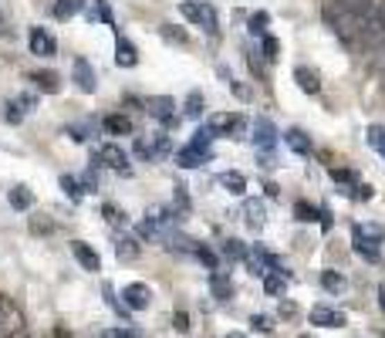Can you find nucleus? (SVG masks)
<instances>
[{
  "mask_svg": "<svg viewBox=\"0 0 385 338\" xmlns=\"http://www.w3.org/2000/svg\"><path fill=\"white\" fill-rule=\"evenodd\" d=\"M250 139H254V146H257V162L274 166V146H277V129H274V122H271V119H264V115L254 119Z\"/></svg>",
  "mask_w": 385,
  "mask_h": 338,
  "instance_id": "f257e3e1",
  "label": "nucleus"
},
{
  "mask_svg": "<svg viewBox=\"0 0 385 338\" xmlns=\"http://www.w3.org/2000/svg\"><path fill=\"white\" fill-rule=\"evenodd\" d=\"M24 332V314L10 298H0V335L3 338H17Z\"/></svg>",
  "mask_w": 385,
  "mask_h": 338,
  "instance_id": "f03ea898",
  "label": "nucleus"
},
{
  "mask_svg": "<svg viewBox=\"0 0 385 338\" xmlns=\"http://www.w3.org/2000/svg\"><path fill=\"white\" fill-rule=\"evenodd\" d=\"M352 247H355V254H359V257L372 260V264L382 257V247H379V240H375V237H368V230H365L361 223H355V227H352Z\"/></svg>",
  "mask_w": 385,
  "mask_h": 338,
  "instance_id": "7ed1b4c3",
  "label": "nucleus"
},
{
  "mask_svg": "<svg viewBox=\"0 0 385 338\" xmlns=\"http://www.w3.org/2000/svg\"><path fill=\"white\" fill-rule=\"evenodd\" d=\"M146 112L153 115L155 122H162L166 129L176 126V102H173L169 95H153V99L146 102Z\"/></svg>",
  "mask_w": 385,
  "mask_h": 338,
  "instance_id": "20e7f679",
  "label": "nucleus"
},
{
  "mask_svg": "<svg viewBox=\"0 0 385 338\" xmlns=\"http://www.w3.org/2000/svg\"><path fill=\"white\" fill-rule=\"evenodd\" d=\"M27 48H31V54H37V58H54V54H58V41H54L51 31H44V27H31V34H27Z\"/></svg>",
  "mask_w": 385,
  "mask_h": 338,
  "instance_id": "39448f33",
  "label": "nucleus"
},
{
  "mask_svg": "<svg viewBox=\"0 0 385 338\" xmlns=\"http://www.w3.org/2000/svg\"><path fill=\"white\" fill-rule=\"evenodd\" d=\"M71 75H75V85L85 95H95V92H99V75H95V68L88 65V58H75V61H71Z\"/></svg>",
  "mask_w": 385,
  "mask_h": 338,
  "instance_id": "423d86ee",
  "label": "nucleus"
},
{
  "mask_svg": "<svg viewBox=\"0 0 385 338\" xmlns=\"http://www.w3.org/2000/svg\"><path fill=\"white\" fill-rule=\"evenodd\" d=\"M122 298H126V308H132V312H146V308L153 305V287L142 285V281H132V285H126Z\"/></svg>",
  "mask_w": 385,
  "mask_h": 338,
  "instance_id": "0eeeda50",
  "label": "nucleus"
},
{
  "mask_svg": "<svg viewBox=\"0 0 385 338\" xmlns=\"http://www.w3.org/2000/svg\"><path fill=\"white\" fill-rule=\"evenodd\" d=\"M311 325H321V328H341V325H348V314L338 312V308H328V305H314V308H311Z\"/></svg>",
  "mask_w": 385,
  "mask_h": 338,
  "instance_id": "6e6552de",
  "label": "nucleus"
},
{
  "mask_svg": "<svg viewBox=\"0 0 385 338\" xmlns=\"http://www.w3.org/2000/svg\"><path fill=\"white\" fill-rule=\"evenodd\" d=\"M135 153L142 159H162L169 153V139L166 135H142V139H135Z\"/></svg>",
  "mask_w": 385,
  "mask_h": 338,
  "instance_id": "1a4fd4ad",
  "label": "nucleus"
},
{
  "mask_svg": "<svg viewBox=\"0 0 385 338\" xmlns=\"http://www.w3.org/2000/svg\"><path fill=\"white\" fill-rule=\"evenodd\" d=\"M71 254H75V260L85 267V271H92V274H99V271H102V257H99V251H95L92 244H85V240H71Z\"/></svg>",
  "mask_w": 385,
  "mask_h": 338,
  "instance_id": "9d476101",
  "label": "nucleus"
},
{
  "mask_svg": "<svg viewBox=\"0 0 385 338\" xmlns=\"http://www.w3.org/2000/svg\"><path fill=\"white\" fill-rule=\"evenodd\" d=\"M240 213H243V223H247V227H250L254 234H260V227L267 223V207H264V203H260L257 196H247Z\"/></svg>",
  "mask_w": 385,
  "mask_h": 338,
  "instance_id": "9b49d317",
  "label": "nucleus"
},
{
  "mask_svg": "<svg viewBox=\"0 0 385 338\" xmlns=\"http://www.w3.org/2000/svg\"><path fill=\"white\" fill-rule=\"evenodd\" d=\"M99 162H105L108 169H115V173H128V156L122 146H115V142H108V146H102L99 149Z\"/></svg>",
  "mask_w": 385,
  "mask_h": 338,
  "instance_id": "f8f14e48",
  "label": "nucleus"
},
{
  "mask_svg": "<svg viewBox=\"0 0 385 338\" xmlns=\"http://www.w3.org/2000/svg\"><path fill=\"white\" fill-rule=\"evenodd\" d=\"M115 65L119 68H135L139 65V51H135V44L122 37V34H115Z\"/></svg>",
  "mask_w": 385,
  "mask_h": 338,
  "instance_id": "ddd939ff",
  "label": "nucleus"
},
{
  "mask_svg": "<svg viewBox=\"0 0 385 338\" xmlns=\"http://www.w3.org/2000/svg\"><path fill=\"white\" fill-rule=\"evenodd\" d=\"M284 142H287V149H291L294 156H311V153H314V146H311L305 129H287L284 132Z\"/></svg>",
  "mask_w": 385,
  "mask_h": 338,
  "instance_id": "4468645a",
  "label": "nucleus"
},
{
  "mask_svg": "<svg viewBox=\"0 0 385 338\" xmlns=\"http://www.w3.org/2000/svg\"><path fill=\"white\" fill-rule=\"evenodd\" d=\"M294 81H298V88H301L305 95H318V92H321V78H318V71L308 68V65H298V68H294Z\"/></svg>",
  "mask_w": 385,
  "mask_h": 338,
  "instance_id": "2eb2a0df",
  "label": "nucleus"
},
{
  "mask_svg": "<svg viewBox=\"0 0 385 338\" xmlns=\"http://www.w3.org/2000/svg\"><path fill=\"white\" fill-rule=\"evenodd\" d=\"M209 291L216 301H230L233 298V281L227 271H209Z\"/></svg>",
  "mask_w": 385,
  "mask_h": 338,
  "instance_id": "dca6fc26",
  "label": "nucleus"
},
{
  "mask_svg": "<svg viewBox=\"0 0 385 338\" xmlns=\"http://www.w3.org/2000/svg\"><path fill=\"white\" fill-rule=\"evenodd\" d=\"M27 78L34 81V88L44 92V95H58V92H61V78H58L54 71H31Z\"/></svg>",
  "mask_w": 385,
  "mask_h": 338,
  "instance_id": "f3484780",
  "label": "nucleus"
},
{
  "mask_svg": "<svg viewBox=\"0 0 385 338\" xmlns=\"http://www.w3.org/2000/svg\"><path fill=\"white\" fill-rule=\"evenodd\" d=\"M216 180H220V186H223L227 193H233V196H243V193H247V176H243V173H237V169L220 173Z\"/></svg>",
  "mask_w": 385,
  "mask_h": 338,
  "instance_id": "a211bd4d",
  "label": "nucleus"
},
{
  "mask_svg": "<svg viewBox=\"0 0 385 338\" xmlns=\"http://www.w3.org/2000/svg\"><path fill=\"white\" fill-rule=\"evenodd\" d=\"M7 200H10V207L14 210H31L34 207V189L24 186V183H17V186L7 193Z\"/></svg>",
  "mask_w": 385,
  "mask_h": 338,
  "instance_id": "6ab92c4d",
  "label": "nucleus"
},
{
  "mask_svg": "<svg viewBox=\"0 0 385 338\" xmlns=\"http://www.w3.org/2000/svg\"><path fill=\"white\" fill-rule=\"evenodd\" d=\"M206 159H209V153H200V149H193V146H182L180 153H176V166H180V169H196Z\"/></svg>",
  "mask_w": 385,
  "mask_h": 338,
  "instance_id": "aec40b11",
  "label": "nucleus"
},
{
  "mask_svg": "<svg viewBox=\"0 0 385 338\" xmlns=\"http://www.w3.org/2000/svg\"><path fill=\"white\" fill-rule=\"evenodd\" d=\"M85 3L88 0H54V17L58 21H71V17H78L85 10Z\"/></svg>",
  "mask_w": 385,
  "mask_h": 338,
  "instance_id": "412c9836",
  "label": "nucleus"
},
{
  "mask_svg": "<svg viewBox=\"0 0 385 338\" xmlns=\"http://www.w3.org/2000/svg\"><path fill=\"white\" fill-rule=\"evenodd\" d=\"M102 126L108 135H132V119H128V115H119V112H115V115H105Z\"/></svg>",
  "mask_w": 385,
  "mask_h": 338,
  "instance_id": "4be33fe9",
  "label": "nucleus"
},
{
  "mask_svg": "<svg viewBox=\"0 0 385 338\" xmlns=\"http://www.w3.org/2000/svg\"><path fill=\"white\" fill-rule=\"evenodd\" d=\"M287 281H291V274H281V271H267L264 274V291L271 294V298H277L287 291Z\"/></svg>",
  "mask_w": 385,
  "mask_h": 338,
  "instance_id": "5701e85b",
  "label": "nucleus"
},
{
  "mask_svg": "<svg viewBox=\"0 0 385 338\" xmlns=\"http://www.w3.org/2000/svg\"><path fill=\"white\" fill-rule=\"evenodd\" d=\"M206 7H209V3H200V0H182V3H180V14L186 17V21H193V24L203 27Z\"/></svg>",
  "mask_w": 385,
  "mask_h": 338,
  "instance_id": "b1692460",
  "label": "nucleus"
},
{
  "mask_svg": "<svg viewBox=\"0 0 385 338\" xmlns=\"http://www.w3.org/2000/svg\"><path fill=\"white\" fill-rule=\"evenodd\" d=\"M27 227H31V234H34V237H51L54 230H58V223H54L48 213H34Z\"/></svg>",
  "mask_w": 385,
  "mask_h": 338,
  "instance_id": "393cba45",
  "label": "nucleus"
},
{
  "mask_svg": "<svg viewBox=\"0 0 385 338\" xmlns=\"http://www.w3.org/2000/svg\"><path fill=\"white\" fill-rule=\"evenodd\" d=\"M321 287H325L328 294H341V291L348 287V281H345L341 271H332V267H328V271H321Z\"/></svg>",
  "mask_w": 385,
  "mask_h": 338,
  "instance_id": "a878e982",
  "label": "nucleus"
},
{
  "mask_svg": "<svg viewBox=\"0 0 385 338\" xmlns=\"http://www.w3.org/2000/svg\"><path fill=\"white\" fill-rule=\"evenodd\" d=\"M206 126H209L213 135H227L233 126V112H213V115L206 119Z\"/></svg>",
  "mask_w": 385,
  "mask_h": 338,
  "instance_id": "bb28decb",
  "label": "nucleus"
},
{
  "mask_svg": "<svg viewBox=\"0 0 385 338\" xmlns=\"http://www.w3.org/2000/svg\"><path fill=\"white\" fill-rule=\"evenodd\" d=\"M115 257L135 260L139 257V240H135V237H119V240H115Z\"/></svg>",
  "mask_w": 385,
  "mask_h": 338,
  "instance_id": "cd10ccee",
  "label": "nucleus"
},
{
  "mask_svg": "<svg viewBox=\"0 0 385 338\" xmlns=\"http://www.w3.org/2000/svg\"><path fill=\"white\" fill-rule=\"evenodd\" d=\"M223 254L230 260H247L250 257V247H247L243 240H237V237H227V240H223Z\"/></svg>",
  "mask_w": 385,
  "mask_h": 338,
  "instance_id": "c85d7f7f",
  "label": "nucleus"
},
{
  "mask_svg": "<svg viewBox=\"0 0 385 338\" xmlns=\"http://www.w3.org/2000/svg\"><path fill=\"white\" fill-rule=\"evenodd\" d=\"M267 24H271V14H267V10H254V14L247 17V31H250L254 37H264V34H267Z\"/></svg>",
  "mask_w": 385,
  "mask_h": 338,
  "instance_id": "c756f323",
  "label": "nucleus"
},
{
  "mask_svg": "<svg viewBox=\"0 0 385 338\" xmlns=\"http://www.w3.org/2000/svg\"><path fill=\"white\" fill-rule=\"evenodd\" d=\"M58 183H61V189H65V196H68L71 203H78V200L85 196V186H81V180H78V176H68V173H65Z\"/></svg>",
  "mask_w": 385,
  "mask_h": 338,
  "instance_id": "7c9ffc66",
  "label": "nucleus"
},
{
  "mask_svg": "<svg viewBox=\"0 0 385 338\" xmlns=\"http://www.w3.org/2000/svg\"><path fill=\"white\" fill-rule=\"evenodd\" d=\"M159 34H162V41H169V44H189V34L176 24H159Z\"/></svg>",
  "mask_w": 385,
  "mask_h": 338,
  "instance_id": "2f4dec72",
  "label": "nucleus"
},
{
  "mask_svg": "<svg viewBox=\"0 0 385 338\" xmlns=\"http://www.w3.org/2000/svg\"><path fill=\"white\" fill-rule=\"evenodd\" d=\"M88 21H102V24H115V17H112V7H108V0H95L92 3V10H88Z\"/></svg>",
  "mask_w": 385,
  "mask_h": 338,
  "instance_id": "473e14b6",
  "label": "nucleus"
},
{
  "mask_svg": "<svg viewBox=\"0 0 385 338\" xmlns=\"http://www.w3.org/2000/svg\"><path fill=\"white\" fill-rule=\"evenodd\" d=\"M213 132H209V126H200V129L193 132V139H189V146L193 149H200V153H209V146H213Z\"/></svg>",
  "mask_w": 385,
  "mask_h": 338,
  "instance_id": "72a5a7b5",
  "label": "nucleus"
},
{
  "mask_svg": "<svg viewBox=\"0 0 385 338\" xmlns=\"http://www.w3.org/2000/svg\"><path fill=\"white\" fill-rule=\"evenodd\" d=\"M294 217H298L301 223H314V220L321 217V210L314 207V203H308V200H298V203H294Z\"/></svg>",
  "mask_w": 385,
  "mask_h": 338,
  "instance_id": "f704fd0d",
  "label": "nucleus"
},
{
  "mask_svg": "<svg viewBox=\"0 0 385 338\" xmlns=\"http://www.w3.org/2000/svg\"><path fill=\"white\" fill-rule=\"evenodd\" d=\"M193 254L206 264V271H220V257H216V251H209L206 244H193Z\"/></svg>",
  "mask_w": 385,
  "mask_h": 338,
  "instance_id": "c9c22d12",
  "label": "nucleus"
},
{
  "mask_svg": "<svg viewBox=\"0 0 385 338\" xmlns=\"http://www.w3.org/2000/svg\"><path fill=\"white\" fill-rule=\"evenodd\" d=\"M102 217L112 223V227H128V217L115 203H102Z\"/></svg>",
  "mask_w": 385,
  "mask_h": 338,
  "instance_id": "e433bc0d",
  "label": "nucleus"
},
{
  "mask_svg": "<svg viewBox=\"0 0 385 338\" xmlns=\"http://www.w3.org/2000/svg\"><path fill=\"white\" fill-rule=\"evenodd\" d=\"M365 142H368L372 149H379V153H382V146H385V126L372 122V126L365 129Z\"/></svg>",
  "mask_w": 385,
  "mask_h": 338,
  "instance_id": "4c0bfd02",
  "label": "nucleus"
},
{
  "mask_svg": "<svg viewBox=\"0 0 385 338\" xmlns=\"http://www.w3.org/2000/svg\"><path fill=\"white\" fill-rule=\"evenodd\" d=\"M260 51H264L267 61H277V54H281V41H277L274 34H264V37H260Z\"/></svg>",
  "mask_w": 385,
  "mask_h": 338,
  "instance_id": "58836bf2",
  "label": "nucleus"
},
{
  "mask_svg": "<svg viewBox=\"0 0 385 338\" xmlns=\"http://www.w3.org/2000/svg\"><path fill=\"white\" fill-rule=\"evenodd\" d=\"M186 115H189V119H200V115H203V92H189V95H186Z\"/></svg>",
  "mask_w": 385,
  "mask_h": 338,
  "instance_id": "ea45409f",
  "label": "nucleus"
},
{
  "mask_svg": "<svg viewBox=\"0 0 385 338\" xmlns=\"http://www.w3.org/2000/svg\"><path fill=\"white\" fill-rule=\"evenodd\" d=\"M332 180L338 183V186H359L355 173H352V169H345V166H332Z\"/></svg>",
  "mask_w": 385,
  "mask_h": 338,
  "instance_id": "a19ab883",
  "label": "nucleus"
},
{
  "mask_svg": "<svg viewBox=\"0 0 385 338\" xmlns=\"http://www.w3.org/2000/svg\"><path fill=\"white\" fill-rule=\"evenodd\" d=\"M368 65H372V71H375L385 85V44H379V48L372 51V61H368Z\"/></svg>",
  "mask_w": 385,
  "mask_h": 338,
  "instance_id": "79ce46f5",
  "label": "nucleus"
},
{
  "mask_svg": "<svg viewBox=\"0 0 385 338\" xmlns=\"http://www.w3.org/2000/svg\"><path fill=\"white\" fill-rule=\"evenodd\" d=\"M250 328L260 332V335H271V332H274V321H271L267 314H250Z\"/></svg>",
  "mask_w": 385,
  "mask_h": 338,
  "instance_id": "37998d69",
  "label": "nucleus"
},
{
  "mask_svg": "<svg viewBox=\"0 0 385 338\" xmlns=\"http://www.w3.org/2000/svg\"><path fill=\"white\" fill-rule=\"evenodd\" d=\"M227 88H230V92L237 95V99H240V102H250V99H254V92H250V88H247L243 81H237V78L227 81Z\"/></svg>",
  "mask_w": 385,
  "mask_h": 338,
  "instance_id": "c03bdc74",
  "label": "nucleus"
},
{
  "mask_svg": "<svg viewBox=\"0 0 385 338\" xmlns=\"http://www.w3.org/2000/svg\"><path fill=\"white\" fill-rule=\"evenodd\" d=\"M21 119H24V112L17 108V102H7V105H3V122H10V126H21Z\"/></svg>",
  "mask_w": 385,
  "mask_h": 338,
  "instance_id": "a18cd8bd",
  "label": "nucleus"
},
{
  "mask_svg": "<svg viewBox=\"0 0 385 338\" xmlns=\"http://www.w3.org/2000/svg\"><path fill=\"white\" fill-rule=\"evenodd\" d=\"M227 139H247V119L243 115H233V126L227 132Z\"/></svg>",
  "mask_w": 385,
  "mask_h": 338,
  "instance_id": "49530a36",
  "label": "nucleus"
},
{
  "mask_svg": "<svg viewBox=\"0 0 385 338\" xmlns=\"http://www.w3.org/2000/svg\"><path fill=\"white\" fill-rule=\"evenodd\" d=\"M243 54H247V65H250V71H254V75H257L260 81H267V71L260 68V61H257V51H250V48H247Z\"/></svg>",
  "mask_w": 385,
  "mask_h": 338,
  "instance_id": "de8ad7c7",
  "label": "nucleus"
},
{
  "mask_svg": "<svg viewBox=\"0 0 385 338\" xmlns=\"http://www.w3.org/2000/svg\"><path fill=\"white\" fill-rule=\"evenodd\" d=\"M102 338H139L135 328H105Z\"/></svg>",
  "mask_w": 385,
  "mask_h": 338,
  "instance_id": "09e8293b",
  "label": "nucleus"
},
{
  "mask_svg": "<svg viewBox=\"0 0 385 338\" xmlns=\"http://www.w3.org/2000/svg\"><path fill=\"white\" fill-rule=\"evenodd\" d=\"M352 196H355V200H359V203H365V200H372V196H375V189H372V183H359V186H355V193H352Z\"/></svg>",
  "mask_w": 385,
  "mask_h": 338,
  "instance_id": "8fccbe9b",
  "label": "nucleus"
},
{
  "mask_svg": "<svg viewBox=\"0 0 385 338\" xmlns=\"http://www.w3.org/2000/svg\"><path fill=\"white\" fill-rule=\"evenodd\" d=\"M173 328H176V332H189V314H186V312L173 314Z\"/></svg>",
  "mask_w": 385,
  "mask_h": 338,
  "instance_id": "3c124183",
  "label": "nucleus"
},
{
  "mask_svg": "<svg viewBox=\"0 0 385 338\" xmlns=\"http://www.w3.org/2000/svg\"><path fill=\"white\" fill-rule=\"evenodd\" d=\"M176 207L189 210V193H186V186H182V183H176Z\"/></svg>",
  "mask_w": 385,
  "mask_h": 338,
  "instance_id": "603ef678",
  "label": "nucleus"
},
{
  "mask_svg": "<svg viewBox=\"0 0 385 338\" xmlns=\"http://www.w3.org/2000/svg\"><path fill=\"white\" fill-rule=\"evenodd\" d=\"M277 314H281V318H294V314H298V305H294V301H281V305H277Z\"/></svg>",
  "mask_w": 385,
  "mask_h": 338,
  "instance_id": "864d4df0",
  "label": "nucleus"
},
{
  "mask_svg": "<svg viewBox=\"0 0 385 338\" xmlns=\"http://www.w3.org/2000/svg\"><path fill=\"white\" fill-rule=\"evenodd\" d=\"M318 220H321V230H332V213H328V210H321Z\"/></svg>",
  "mask_w": 385,
  "mask_h": 338,
  "instance_id": "5fc2aeb1",
  "label": "nucleus"
},
{
  "mask_svg": "<svg viewBox=\"0 0 385 338\" xmlns=\"http://www.w3.org/2000/svg\"><path fill=\"white\" fill-rule=\"evenodd\" d=\"M68 132V139H75V142H85V132L81 129H65Z\"/></svg>",
  "mask_w": 385,
  "mask_h": 338,
  "instance_id": "6e6d98bb",
  "label": "nucleus"
},
{
  "mask_svg": "<svg viewBox=\"0 0 385 338\" xmlns=\"http://www.w3.org/2000/svg\"><path fill=\"white\" fill-rule=\"evenodd\" d=\"M264 189H267V196H281V189H277V183H267Z\"/></svg>",
  "mask_w": 385,
  "mask_h": 338,
  "instance_id": "4d7b16f0",
  "label": "nucleus"
},
{
  "mask_svg": "<svg viewBox=\"0 0 385 338\" xmlns=\"http://www.w3.org/2000/svg\"><path fill=\"white\" fill-rule=\"evenodd\" d=\"M54 338H71V332H68L65 325H58V328H54Z\"/></svg>",
  "mask_w": 385,
  "mask_h": 338,
  "instance_id": "13d9d810",
  "label": "nucleus"
},
{
  "mask_svg": "<svg viewBox=\"0 0 385 338\" xmlns=\"http://www.w3.org/2000/svg\"><path fill=\"white\" fill-rule=\"evenodd\" d=\"M379 305H382V312H385V285H379Z\"/></svg>",
  "mask_w": 385,
  "mask_h": 338,
  "instance_id": "bf43d9fd",
  "label": "nucleus"
},
{
  "mask_svg": "<svg viewBox=\"0 0 385 338\" xmlns=\"http://www.w3.org/2000/svg\"><path fill=\"white\" fill-rule=\"evenodd\" d=\"M227 338H243V335H240V332H230V335H227Z\"/></svg>",
  "mask_w": 385,
  "mask_h": 338,
  "instance_id": "052dcab7",
  "label": "nucleus"
},
{
  "mask_svg": "<svg viewBox=\"0 0 385 338\" xmlns=\"http://www.w3.org/2000/svg\"><path fill=\"white\" fill-rule=\"evenodd\" d=\"M382 159H385V146H382Z\"/></svg>",
  "mask_w": 385,
  "mask_h": 338,
  "instance_id": "680f3d73",
  "label": "nucleus"
},
{
  "mask_svg": "<svg viewBox=\"0 0 385 338\" xmlns=\"http://www.w3.org/2000/svg\"><path fill=\"white\" fill-rule=\"evenodd\" d=\"M301 338H311V335H301Z\"/></svg>",
  "mask_w": 385,
  "mask_h": 338,
  "instance_id": "e2e57ef3",
  "label": "nucleus"
},
{
  "mask_svg": "<svg viewBox=\"0 0 385 338\" xmlns=\"http://www.w3.org/2000/svg\"><path fill=\"white\" fill-rule=\"evenodd\" d=\"M200 3H206V0H200Z\"/></svg>",
  "mask_w": 385,
  "mask_h": 338,
  "instance_id": "0e129e2a",
  "label": "nucleus"
},
{
  "mask_svg": "<svg viewBox=\"0 0 385 338\" xmlns=\"http://www.w3.org/2000/svg\"><path fill=\"white\" fill-rule=\"evenodd\" d=\"M382 88H385V85H382Z\"/></svg>",
  "mask_w": 385,
  "mask_h": 338,
  "instance_id": "69168bd1",
  "label": "nucleus"
},
{
  "mask_svg": "<svg viewBox=\"0 0 385 338\" xmlns=\"http://www.w3.org/2000/svg\"><path fill=\"white\" fill-rule=\"evenodd\" d=\"M382 338H385V335H382Z\"/></svg>",
  "mask_w": 385,
  "mask_h": 338,
  "instance_id": "338daca9",
  "label": "nucleus"
}]
</instances>
